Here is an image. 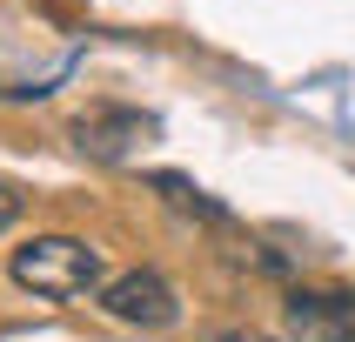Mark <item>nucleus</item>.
Masks as SVG:
<instances>
[{
	"mask_svg": "<svg viewBox=\"0 0 355 342\" xmlns=\"http://www.w3.org/2000/svg\"><path fill=\"white\" fill-rule=\"evenodd\" d=\"M148 188H161V195H168V201L181 208V215H201V221H228V208H221V201H208V195H201V188H195L188 175H148Z\"/></svg>",
	"mask_w": 355,
	"mask_h": 342,
	"instance_id": "nucleus-5",
	"label": "nucleus"
},
{
	"mask_svg": "<svg viewBox=\"0 0 355 342\" xmlns=\"http://www.w3.org/2000/svg\"><path fill=\"white\" fill-rule=\"evenodd\" d=\"M20 215H27V195H20L14 181H0V235H7V228H14Z\"/></svg>",
	"mask_w": 355,
	"mask_h": 342,
	"instance_id": "nucleus-6",
	"label": "nucleus"
},
{
	"mask_svg": "<svg viewBox=\"0 0 355 342\" xmlns=\"http://www.w3.org/2000/svg\"><path fill=\"white\" fill-rule=\"evenodd\" d=\"M221 342H261V336H221Z\"/></svg>",
	"mask_w": 355,
	"mask_h": 342,
	"instance_id": "nucleus-7",
	"label": "nucleus"
},
{
	"mask_svg": "<svg viewBox=\"0 0 355 342\" xmlns=\"http://www.w3.org/2000/svg\"><path fill=\"white\" fill-rule=\"evenodd\" d=\"M0 94H7V87H0Z\"/></svg>",
	"mask_w": 355,
	"mask_h": 342,
	"instance_id": "nucleus-8",
	"label": "nucleus"
},
{
	"mask_svg": "<svg viewBox=\"0 0 355 342\" xmlns=\"http://www.w3.org/2000/svg\"><path fill=\"white\" fill-rule=\"evenodd\" d=\"M94 302H101V316L128 322V329H175L181 322V289L161 275V268H128V275H114Z\"/></svg>",
	"mask_w": 355,
	"mask_h": 342,
	"instance_id": "nucleus-2",
	"label": "nucleus"
},
{
	"mask_svg": "<svg viewBox=\"0 0 355 342\" xmlns=\"http://www.w3.org/2000/svg\"><path fill=\"white\" fill-rule=\"evenodd\" d=\"M7 275H14V289L40 302H80L107 289V262L87 235H27L7 255Z\"/></svg>",
	"mask_w": 355,
	"mask_h": 342,
	"instance_id": "nucleus-1",
	"label": "nucleus"
},
{
	"mask_svg": "<svg viewBox=\"0 0 355 342\" xmlns=\"http://www.w3.org/2000/svg\"><path fill=\"white\" fill-rule=\"evenodd\" d=\"M148 135H155V121L135 114V108H87L74 121V148L94 155V161H128Z\"/></svg>",
	"mask_w": 355,
	"mask_h": 342,
	"instance_id": "nucleus-4",
	"label": "nucleus"
},
{
	"mask_svg": "<svg viewBox=\"0 0 355 342\" xmlns=\"http://www.w3.org/2000/svg\"><path fill=\"white\" fill-rule=\"evenodd\" d=\"M282 322L295 342H355V296L349 289H288Z\"/></svg>",
	"mask_w": 355,
	"mask_h": 342,
	"instance_id": "nucleus-3",
	"label": "nucleus"
}]
</instances>
